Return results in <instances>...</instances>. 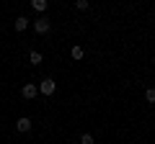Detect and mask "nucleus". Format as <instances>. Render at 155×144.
<instances>
[{
	"label": "nucleus",
	"instance_id": "2",
	"mask_svg": "<svg viewBox=\"0 0 155 144\" xmlns=\"http://www.w3.org/2000/svg\"><path fill=\"white\" fill-rule=\"evenodd\" d=\"M21 95H23V98H28V100H31V98H36V95H39V88H36L34 83H26V85L21 88Z\"/></svg>",
	"mask_w": 155,
	"mask_h": 144
},
{
	"label": "nucleus",
	"instance_id": "5",
	"mask_svg": "<svg viewBox=\"0 0 155 144\" xmlns=\"http://www.w3.org/2000/svg\"><path fill=\"white\" fill-rule=\"evenodd\" d=\"M13 26H16V31H26V28H28V18H26V16L16 18V23H13Z\"/></svg>",
	"mask_w": 155,
	"mask_h": 144
},
{
	"label": "nucleus",
	"instance_id": "8",
	"mask_svg": "<svg viewBox=\"0 0 155 144\" xmlns=\"http://www.w3.org/2000/svg\"><path fill=\"white\" fill-rule=\"evenodd\" d=\"M145 100H147V103H155V88H147V90H145Z\"/></svg>",
	"mask_w": 155,
	"mask_h": 144
},
{
	"label": "nucleus",
	"instance_id": "1",
	"mask_svg": "<svg viewBox=\"0 0 155 144\" xmlns=\"http://www.w3.org/2000/svg\"><path fill=\"white\" fill-rule=\"evenodd\" d=\"M36 88H39V93H41V95H52V93L57 90V83H54L52 77H44L41 83L36 85Z\"/></svg>",
	"mask_w": 155,
	"mask_h": 144
},
{
	"label": "nucleus",
	"instance_id": "7",
	"mask_svg": "<svg viewBox=\"0 0 155 144\" xmlns=\"http://www.w3.org/2000/svg\"><path fill=\"white\" fill-rule=\"evenodd\" d=\"M28 62H31V64H41V54H39V52H31V54H28Z\"/></svg>",
	"mask_w": 155,
	"mask_h": 144
},
{
	"label": "nucleus",
	"instance_id": "10",
	"mask_svg": "<svg viewBox=\"0 0 155 144\" xmlns=\"http://www.w3.org/2000/svg\"><path fill=\"white\" fill-rule=\"evenodd\" d=\"M80 144H93V136H91V134H83V136H80Z\"/></svg>",
	"mask_w": 155,
	"mask_h": 144
},
{
	"label": "nucleus",
	"instance_id": "6",
	"mask_svg": "<svg viewBox=\"0 0 155 144\" xmlns=\"http://www.w3.org/2000/svg\"><path fill=\"white\" fill-rule=\"evenodd\" d=\"M31 5H34V8H36V11H39V13H41V11H47V5H49V3H47V0H34Z\"/></svg>",
	"mask_w": 155,
	"mask_h": 144
},
{
	"label": "nucleus",
	"instance_id": "3",
	"mask_svg": "<svg viewBox=\"0 0 155 144\" xmlns=\"http://www.w3.org/2000/svg\"><path fill=\"white\" fill-rule=\"evenodd\" d=\"M34 31L36 33H47L49 31V21H47V18H36V21H34Z\"/></svg>",
	"mask_w": 155,
	"mask_h": 144
},
{
	"label": "nucleus",
	"instance_id": "11",
	"mask_svg": "<svg viewBox=\"0 0 155 144\" xmlns=\"http://www.w3.org/2000/svg\"><path fill=\"white\" fill-rule=\"evenodd\" d=\"M75 5H78V11H88V0H78Z\"/></svg>",
	"mask_w": 155,
	"mask_h": 144
},
{
	"label": "nucleus",
	"instance_id": "4",
	"mask_svg": "<svg viewBox=\"0 0 155 144\" xmlns=\"http://www.w3.org/2000/svg\"><path fill=\"white\" fill-rule=\"evenodd\" d=\"M16 129H18L21 134L31 131V118H26V116H23V118H18V121H16Z\"/></svg>",
	"mask_w": 155,
	"mask_h": 144
},
{
	"label": "nucleus",
	"instance_id": "9",
	"mask_svg": "<svg viewBox=\"0 0 155 144\" xmlns=\"http://www.w3.org/2000/svg\"><path fill=\"white\" fill-rule=\"evenodd\" d=\"M72 59H83V49L80 46H72Z\"/></svg>",
	"mask_w": 155,
	"mask_h": 144
}]
</instances>
